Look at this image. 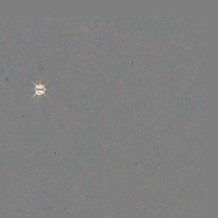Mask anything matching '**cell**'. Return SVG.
I'll list each match as a JSON object with an SVG mask.
<instances>
[{"mask_svg": "<svg viewBox=\"0 0 218 218\" xmlns=\"http://www.w3.org/2000/svg\"><path fill=\"white\" fill-rule=\"evenodd\" d=\"M32 83L35 84V94L32 96V99L34 98L35 96H40L42 95H45L47 96L46 94V91L48 90V89L45 87V84H43L42 83H35L34 81H32Z\"/></svg>", "mask_w": 218, "mask_h": 218, "instance_id": "1", "label": "cell"}]
</instances>
